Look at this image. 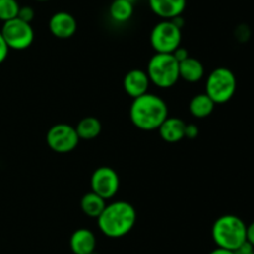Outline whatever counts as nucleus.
<instances>
[{"mask_svg":"<svg viewBox=\"0 0 254 254\" xmlns=\"http://www.w3.org/2000/svg\"><path fill=\"white\" fill-rule=\"evenodd\" d=\"M168 104L153 93H145L133 101L129 111L130 121L140 130L151 131L160 128L168 118Z\"/></svg>","mask_w":254,"mask_h":254,"instance_id":"f257e3e1","label":"nucleus"},{"mask_svg":"<svg viewBox=\"0 0 254 254\" xmlns=\"http://www.w3.org/2000/svg\"><path fill=\"white\" fill-rule=\"evenodd\" d=\"M98 227L109 238H121L133 230L136 222V211L127 201H116L106 206L98 218Z\"/></svg>","mask_w":254,"mask_h":254,"instance_id":"f03ea898","label":"nucleus"},{"mask_svg":"<svg viewBox=\"0 0 254 254\" xmlns=\"http://www.w3.org/2000/svg\"><path fill=\"white\" fill-rule=\"evenodd\" d=\"M212 238L218 248L235 252L247 242V225L238 216H221L212 226Z\"/></svg>","mask_w":254,"mask_h":254,"instance_id":"7ed1b4c3","label":"nucleus"},{"mask_svg":"<svg viewBox=\"0 0 254 254\" xmlns=\"http://www.w3.org/2000/svg\"><path fill=\"white\" fill-rule=\"evenodd\" d=\"M150 83L159 88H170L179 81V62L171 54H155L146 68Z\"/></svg>","mask_w":254,"mask_h":254,"instance_id":"20e7f679","label":"nucleus"},{"mask_svg":"<svg viewBox=\"0 0 254 254\" xmlns=\"http://www.w3.org/2000/svg\"><path fill=\"white\" fill-rule=\"evenodd\" d=\"M237 79L230 68L218 67L208 74L206 79L205 93L215 104H223L230 101L236 93Z\"/></svg>","mask_w":254,"mask_h":254,"instance_id":"39448f33","label":"nucleus"},{"mask_svg":"<svg viewBox=\"0 0 254 254\" xmlns=\"http://www.w3.org/2000/svg\"><path fill=\"white\" fill-rule=\"evenodd\" d=\"M150 44L156 54H173L181 44V29L173 20H163L153 27Z\"/></svg>","mask_w":254,"mask_h":254,"instance_id":"423d86ee","label":"nucleus"},{"mask_svg":"<svg viewBox=\"0 0 254 254\" xmlns=\"http://www.w3.org/2000/svg\"><path fill=\"white\" fill-rule=\"evenodd\" d=\"M0 32H1L7 47L11 50H16V51L29 49L35 37L31 24H27L17 17L4 22Z\"/></svg>","mask_w":254,"mask_h":254,"instance_id":"0eeeda50","label":"nucleus"},{"mask_svg":"<svg viewBox=\"0 0 254 254\" xmlns=\"http://www.w3.org/2000/svg\"><path fill=\"white\" fill-rule=\"evenodd\" d=\"M47 145L51 150L59 154H66L74 150L79 143L76 128L69 124L60 123L51 127L46 135Z\"/></svg>","mask_w":254,"mask_h":254,"instance_id":"6e6552de","label":"nucleus"},{"mask_svg":"<svg viewBox=\"0 0 254 254\" xmlns=\"http://www.w3.org/2000/svg\"><path fill=\"white\" fill-rule=\"evenodd\" d=\"M119 176L114 169L101 166L97 169L91 178L92 192L97 193L104 200H111L119 190Z\"/></svg>","mask_w":254,"mask_h":254,"instance_id":"1a4fd4ad","label":"nucleus"},{"mask_svg":"<svg viewBox=\"0 0 254 254\" xmlns=\"http://www.w3.org/2000/svg\"><path fill=\"white\" fill-rule=\"evenodd\" d=\"M49 29L57 39H69L76 34L77 21L73 15L69 12H55L49 21Z\"/></svg>","mask_w":254,"mask_h":254,"instance_id":"9d476101","label":"nucleus"},{"mask_svg":"<svg viewBox=\"0 0 254 254\" xmlns=\"http://www.w3.org/2000/svg\"><path fill=\"white\" fill-rule=\"evenodd\" d=\"M149 86H150V79L146 74V71H143V69H131L123 79L124 91L134 99L148 93Z\"/></svg>","mask_w":254,"mask_h":254,"instance_id":"9b49d317","label":"nucleus"},{"mask_svg":"<svg viewBox=\"0 0 254 254\" xmlns=\"http://www.w3.org/2000/svg\"><path fill=\"white\" fill-rule=\"evenodd\" d=\"M149 6L156 16L173 20L181 16L186 7V0H149Z\"/></svg>","mask_w":254,"mask_h":254,"instance_id":"f8f14e48","label":"nucleus"},{"mask_svg":"<svg viewBox=\"0 0 254 254\" xmlns=\"http://www.w3.org/2000/svg\"><path fill=\"white\" fill-rule=\"evenodd\" d=\"M96 246V236L87 228L74 231L69 240V247L73 254H93Z\"/></svg>","mask_w":254,"mask_h":254,"instance_id":"ddd939ff","label":"nucleus"},{"mask_svg":"<svg viewBox=\"0 0 254 254\" xmlns=\"http://www.w3.org/2000/svg\"><path fill=\"white\" fill-rule=\"evenodd\" d=\"M186 123L180 118L168 117L158 129L161 139L168 143H178L185 138Z\"/></svg>","mask_w":254,"mask_h":254,"instance_id":"4468645a","label":"nucleus"},{"mask_svg":"<svg viewBox=\"0 0 254 254\" xmlns=\"http://www.w3.org/2000/svg\"><path fill=\"white\" fill-rule=\"evenodd\" d=\"M205 74V68L203 64L195 57H190L179 62V76L184 81L190 82V83H196L201 81Z\"/></svg>","mask_w":254,"mask_h":254,"instance_id":"2eb2a0df","label":"nucleus"},{"mask_svg":"<svg viewBox=\"0 0 254 254\" xmlns=\"http://www.w3.org/2000/svg\"><path fill=\"white\" fill-rule=\"evenodd\" d=\"M107 203L104 198L98 196L94 192H88L82 197L81 200V208L84 215L92 218H98L103 210L106 208Z\"/></svg>","mask_w":254,"mask_h":254,"instance_id":"dca6fc26","label":"nucleus"},{"mask_svg":"<svg viewBox=\"0 0 254 254\" xmlns=\"http://www.w3.org/2000/svg\"><path fill=\"white\" fill-rule=\"evenodd\" d=\"M76 131L78 134L79 140H92L96 139L102 131V124L94 117H86L81 119L76 127Z\"/></svg>","mask_w":254,"mask_h":254,"instance_id":"f3484780","label":"nucleus"},{"mask_svg":"<svg viewBox=\"0 0 254 254\" xmlns=\"http://www.w3.org/2000/svg\"><path fill=\"white\" fill-rule=\"evenodd\" d=\"M216 104L206 93L197 94L190 102V112L196 118H206L215 109Z\"/></svg>","mask_w":254,"mask_h":254,"instance_id":"a211bd4d","label":"nucleus"},{"mask_svg":"<svg viewBox=\"0 0 254 254\" xmlns=\"http://www.w3.org/2000/svg\"><path fill=\"white\" fill-rule=\"evenodd\" d=\"M134 12L133 2L127 0H113L109 6V15L116 22H127Z\"/></svg>","mask_w":254,"mask_h":254,"instance_id":"6ab92c4d","label":"nucleus"},{"mask_svg":"<svg viewBox=\"0 0 254 254\" xmlns=\"http://www.w3.org/2000/svg\"><path fill=\"white\" fill-rule=\"evenodd\" d=\"M20 4L17 0H0V21L6 22L16 19Z\"/></svg>","mask_w":254,"mask_h":254,"instance_id":"aec40b11","label":"nucleus"},{"mask_svg":"<svg viewBox=\"0 0 254 254\" xmlns=\"http://www.w3.org/2000/svg\"><path fill=\"white\" fill-rule=\"evenodd\" d=\"M35 17V11L31 6H20L19 14H17V19L22 20V21L31 24V21Z\"/></svg>","mask_w":254,"mask_h":254,"instance_id":"412c9836","label":"nucleus"},{"mask_svg":"<svg viewBox=\"0 0 254 254\" xmlns=\"http://www.w3.org/2000/svg\"><path fill=\"white\" fill-rule=\"evenodd\" d=\"M9 47H7L6 42H5L4 37H2L1 32H0V64H2V62L6 60L7 55H9Z\"/></svg>","mask_w":254,"mask_h":254,"instance_id":"4be33fe9","label":"nucleus"},{"mask_svg":"<svg viewBox=\"0 0 254 254\" xmlns=\"http://www.w3.org/2000/svg\"><path fill=\"white\" fill-rule=\"evenodd\" d=\"M198 135V128L196 124H186L185 129V138L195 139Z\"/></svg>","mask_w":254,"mask_h":254,"instance_id":"5701e85b","label":"nucleus"},{"mask_svg":"<svg viewBox=\"0 0 254 254\" xmlns=\"http://www.w3.org/2000/svg\"><path fill=\"white\" fill-rule=\"evenodd\" d=\"M171 55H173V56L175 57L176 61H178V62L184 61V60H186L189 57L188 50L184 49V47H179V49H176L175 51H174Z\"/></svg>","mask_w":254,"mask_h":254,"instance_id":"b1692460","label":"nucleus"},{"mask_svg":"<svg viewBox=\"0 0 254 254\" xmlns=\"http://www.w3.org/2000/svg\"><path fill=\"white\" fill-rule=\"evenodd\" d=\"M235 254H254V247L248 242H246L237 251H235Z\"/></svg>","mask_w":254,"mask_h":254,"instance_id":"393cba45","label":"nucleus"},{"mask_svg":"<svg viewBox=\"0 0 254 254\" xmlns=\"http://www.w3.org/2000/svg\"><path fill=\"white\" fill-rule=\"evenodd\" d=\"M247 242L254 247V222L247 226Z\"/></svg>","mask_w":254,"mask_h":254,"instance_id":"a878e982","label":"nucleus"},{"mask_svg":"<svg viewBox=\"0 0 254 254\" xmlns=\"http://www.w3.org/2000/svg\"><path fill=\"white\" fill-rule=\"evenodd\" d=\"M208 254H235V252L232 251H227V250H223V248H215L213 251H211Z\"/></svg>","mask_w":254,"mask_h":254,"instance_id":"bb28decb","label":"nucleus"},{"mask_svg":"<svg viewBox=\"0 0 254 254\" xmlns=\"http://www.w3.org/2000/svg\"><path fill=\"white\" fill-rule=\"evenodd\" d=\"M36 1H49V0H36Z\"/></svg>","mask_w":254,"mask_h":254,"instance_id":"cd10ccee","label":"nucleus"},{"mask_svg":"<svg viewBox=\"0 0 254 254\" xmlns=\"http://www.w3.org/2000/svg\"><path fill=\"white\" fill-rule=\"evenodd\" d=\"M127 1H130V2H133V4H134V1H135V0H127Z\"/></svg>","mask_w":254,"mask_h":254,"instance_id":"c85d7f7f","label":"nucleus"}]
</instances>
